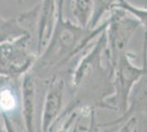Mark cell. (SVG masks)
<instances>
[{
	"label": "cell",
	"instance_id": "cell-1",
	"mask_svg": "<svg viewBox=\"0 0 147 132\" xmlns=\"http://www.w3.org/2000/svg\"><path fill=\"white\" fill-rule=\"evenodd\" d=\"M64 3L65 0H57L55 24L52 34L44 47L45 50L40 53L30 69L33 75L41 79L55 75L57 69L84 50L108 24V20L93 29L74 24L70 20L64 18Z\"/></svg>",
	"mask_w": 147,
	"mask_h": 132
},
{
	"label": "cell",
	"instance_id": "cell-7",
	"mask_svg": "<svg viewBox=\"0 0 147 132\" xmlns=\"http://www.w3.org/2000/svg\"><path fill=\"white\" fill-rule=\"evenodd\" d=\"M35 76L30 70L26 72L23 77V82L21 86L22 93V112L24 118L25 129L26 131H34V109H35Z\"/></svg>",
	"mask_w": 147,
	"mask_h": 132
},
{
	"label": "cell",
	"instance_id": "cell-2",
	"mask_svg": "<svg viewBox=\"0 0 147 132\" xmlns=\"http://www.w3.org/2000/svg\"><path fill=\"white\" fill-rule=\"evenodd\" d=\"M140 25L141 22L138 20L135 19L134 17H129L127 13L122 9H111V14L105 28V58L110 65L112 76L117 58L121 54L126 52L129 40Z\"/></svg>",
	"mask_w": 147,
	"mask_h": 132
},
{
	"label": "cell",
	"instance_id": "cell-11",
	"mask_svg": "<svg viewBox=\"0 0 147 132\" xmlns=\"http://www.w3.org/2000/svg\"><path fill=\"white\" fill-rule=\"evenodd\" d=\"M112 8H119L122 9L126 13H131L135 19H137L141 22L142 25L146 26V20H147V10L145 8H137L131 5L129 1L126 0H117Z\"/></svg>",
	"mask_w": 147,
	"mask_h": 132
},
{
	"label": "cell",
	"instance_id": "cell-8",
	"mask_svg": "<svg viewBox=\"0 0 147 132\" xmlns=\"http://www.w3.org/2000/svg\"><path fill=\"white\" fill-rule=\"evenodd\" d=\"M24 34H29V32L20 24L17 18L3 19L0 16V43L16 40Z\"/></svg>",
	"mask_w": 147,
	"mask_h": 132
},
{
	"label": "cell",
	"instance_id": "cell-9",
	"mask_svg": "<svg viewBox=\"0 0 147 132\" xmlns=\"http://www.w3.org/2000/svg\"><path fill=\"white\" fill-rule=\"evenodd\" d=\"M93 6L92 0H74L73 1V14L76 18L78 25L87 28L91 19Z\"/></svg>",
	"mask_w": 147,
	"mask_h": 132
},
{
	"label": "cell",
	"instance_id": "cell-12",
	"mask_svg": "<svg viewBox=\"0 0 147 132\" xmlns=\"http://www.w3.org/2000/svg\"><path fill=\"white\" fill-rule=\"evenodd\" d=\"M17 102L14 91L10 88L3 87L0 89V111L2 112L5 119H7V113L12 111Z\"/></svg>",
	"mask_w": 147,
	"mask_h": 132
},
{
	"label": "cell",
	"instance_id": "cell-13",
	"mask_svg": "<svg viewBox=\"0 0 147 132\" xmlns=\"http://www.w3.org/2000/svg\"><path fill=\"white\" fill-rule=\"evenodd\" d=\"M19 1V3H21V2H22V0H18Z\"/></svg>",
	"mask_w": 147,
	"mask_h": 132
},
{
	"label": "cell",
	"instance_id": "cell-4",
	"mask_svg": "<svg viewBox=\"0 0 147 132\" xmlns=\"http://www.w3.org/2000/svg\"><path fill=\"white\" fill-rule=\"evenodd\" d=\"M30 33L20 38L0 43V76L9 79H18L32 67L36 56L32 54L28 45Z\"/></svg>",
	"mask_w": 147,
	"mask_h": 132
},
{
	"label": "cell",
	"instance_id": "cell-5",
	"mask_svg": "<svg viewBox=\"0 0 147 132\" xmlns=\"http://www.w3.org/2000/svg\"><path fill=\"white\" fill-rule=\"evenodd\" d=\"M65 88L66 86L63 78H58L56 74L51 77L42 112V131H52L54 123L58 119V116L63 109Z\"/></svg>",
	"mask_w": 147,
	"mask_h": 132
},
{
	"label": "cell",
	"instance_id": "cell-6",
	"mask_svg": "<svg viewBox=\"0 0 147 132\" xmlns=\"http://www.w3.org/2000/svg\"><path fill=\"white\" fill-rule=\"evenodd\" d=\"M56 0H43L38 6V25H37V52L44 50L52 34L56 19Z\"/></svg>",
	"mask_w": 147,
	"mask_h": 132
},
{
	"label": "cell",
	"instance_id": "cell-10",
	"mask_svg": "<svg viewBox=\"0 0 147 132\" xmlns=\"http://www.w3.org/2000/svg\"><path fill=\"white\" fill-rule=\"evenodd\" d=\"M115 1L117 0H92L93 11H92L91 19L88 24V28H90V29L96 28L98 25L99 21L102 18V16L107 11L112 9V6Z\"/></svg>",
	"mask_w": 147,
	"mask_h": 132
},
{
	"label": "cell",
	"instance_id": "cell-3",
	"mask_svg": "<svg viewBox=\"0 0 147 132\" xmlns=\"http://www.w3.org/2000/svg\"><path fill=\"white\" fill-rule=\"evenodd\" d=\"M131 54L125 52L120 55L112 76L113 91L105 98L112 110L124 113L127 110L129 94L136 83L146 75V67H137L131 62Z\"/></svg>",
	"mask_w": 147,
	"mask_h": 132
}]
</instances>
